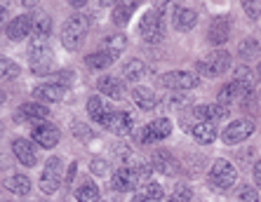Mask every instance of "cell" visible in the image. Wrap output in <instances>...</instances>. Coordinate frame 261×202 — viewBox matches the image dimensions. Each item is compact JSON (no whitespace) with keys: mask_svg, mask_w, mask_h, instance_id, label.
<instances>
[{"mask_svg":"<svg viewBox=\"0 0 261 202\" xmlns=\"http://www.w3.org/2000/svg\"><path fill=\"white\" fill-rule=\"evenodd\" d=\"M87 31H90V19L85 14H73L71 19H66L64 26H61V43H64V47L68 52L80 49L83 43H85Z\"/></svg>","mask_w":261,"mask_h":202,"instance_id":"obj_1","label":"cell"},{"mask_svg":"<svg viewBox=\"0 0 261 202\" xmlns=\"http://www.w3.org/2000/svg\"><path fill=\"white\" fill-rule=\"evenodd\" d=\"M231 68V54L226 49H214L198 62V73L205 78H219Z\"/></svg>","mask_w":261,"mask_h":202,"instance_id":"obj_2","label":"cell"},{"mask_svg":"<svg viewBox=\"0 0 261 202\" xmlns=\"http://www.w3.org/2000/svg\"><path fill=\"white\" fill-rule=\"evenodd\" d=\"M236 179H238V171L228 160H224V158L214 160L212 169H210V181H212L217 188H221V190L231 188V186L236 184Z\"/></svg>","mask_w":261,"mask_h":202,"instance_id":"obj_3","label":"cell"},{"mask_svg":"<svg viewBox=\"0 0 261 202\" xmlns=\"http://www.w3.org/2000/svg\"><path fill=\"white\" fill-rule=\"evenodd\" d=\"M139 33L144 38L146 43H160L165 36L163 31V17H160L155 10L153 12H146L141 17V24H139Z\"/></svg>","mask_w":261,"mask_h":202,"instance_id":"obj_4","label":"cell"},{"mask_svg":"<svg viewBox=\"0 0 261 202\" xmlns=\"http://www.w3.org/2000/svg\"><path fill=\"white\" fill-rule=\"evenodd\" d=\"M43 193H57L61 186V160L59 158H49L47 165H45L43 174H40V181H38Z\"/></svg>","mask_w":261,"mask_h":202,"instance_id":"obj_5","label":"cell"},{"mask_svg":"<svg viewBox=\"0 0 261 202\" xmlns=\"http://www.w3.org/2000/svg\"><path fill=\"white\" fill-rule=\"evenodd\" d=\"M49 118V108L45 104H38V101H29V104H21L14 113V120L17 123H33V125H40V123H47Z\"/></svg>","mask_w":261,"mask_h":202,"instance_id":"obj_6","label":"cell"},{"mask_svg":"<svg viewBox=\"0 0 261 202\" xmlns=\"http://www.w3.org/2000/svg\"><path fill=\"white\" fill-rule=\"evenodd\" d=\"M160 82L167 90H193L200 85V78H198V73H191V71H170L160 78Z\"/></svg>","mask_w":261,"mask_h":202,"instance_id":"obj_7","label":"cell"},{"mask_svg":"<svg viewBox=\"0 0 261 202\" xmlns=\"http://www.w3.org/2000/svg\"><path fill=\"white\" fill-rule=\"evenodd\" d=\"M103 129H109L111 134H118V136H125L132 132L134 127V120L129 113H125V110H111L109 116H106V120L101 123Z\"/></svg>","mask_w":261,"mask_h":202,"instance_id":"obj_8","label":"cell"},{"mask_svg":"<svg viewBox=\"0 0 261 202\" xmlns=\"http://www.w3.org/2000/svg\"><path fill=\"white\" fill-rule=\"evenodd\" d=\"M29 62H31V71L38 75H47L55 66V54L49 47H31L29 49Z\"/></svg>","mask_w":261,"mask_h":202,"instance_id":"obj_9","label":"cell"},{"mask_svg":"<svg viewBox=\"0 0 261 202\" xmlns=\"http://www.w3.org/2000/svg\"><path fill=\"white\" fill-rule=\"evenodd\" d=\"M252 132H254V123H252V120H233V123L224 129L221 139H224V143H228V146H238V143H243L247 136H252Z\"/></svg>","mask_w":261,"mask_h":202,"instance_id":"obj_10","label":"cell"},{"mask_svg":"<svg viewBox=\"0 0 261 202\" xmlns=\"http://www.w3.org/2000/svg\"><path fill=\"white\" fill-rule=\"evenodd\" d=\"M111 188L118 190V193H125V190H139L137 169H134V167H120L116 174H111Z\"/></svg>","mask_w":261,"mask_h":202,"instance_id":"obj_11","label":"cell"},{"mask_svg":"<svg viewBox=\"0 0 261 202\" xmlns=\"http://www.w3.org/2000/svg\"><path fill=\"white\" fill-rule=\"evenodd\" d=\"M33 99L38 104H57L66 99V87L55 85V82H43V85L33 87Z\"/></svg>","mask_w":261,"mask_h":202,"instance_id":"obj_12","label":"cell"},{"mask_svg":"<svg viewBox=\"0 0 261 202\" xmlns=\"http://www.w3.org/2000/svg\"><path fill=\"white\" fill-rule=\"evenodd\" d=\"M144 143H148V141H163V139H167V136L172 134V123H170V118H155L153 123H148L144 127Z\"/></svg>","mask_w":261,"mask_h":202,"instance_id":"obj_13","label":"cell"},{"mask_svg":"<svg viewBox=\"0 0 261 202\" xmlns=\"http://www.w3.org/2000/svg\"><path fill=\"white\" fill-rule=\"evenodd\" d=\"M33 139H36V143L40 148H55L57 143H59L61 134H59V129L55 127L52 123H40L33 127Z\"/></svg>","mask_w":261,"mask_h":202,"instance_id":"obj_14","label":"cell"},{"mask_svg":"<svg viewBox=\"0 0 261 202\" xmlns=\"http://www.w3.org/2000/svg\"><path fill=\"white\" fill-rule=\"evenodd\" d=\"M31 31H33V19L29 17V14H19V17H14L10 24H7L5 33L10 40H14V43H19V40H24V38L31 36Z\"/></svg>","mask_w":261,"mask_h":202,"instance_id":"obj_15","label":"cell"},{"mask_svg":"<svg viewBox=\"0 0 261 202\" xmlns=\"http://www.w3.org/2000/svg\"><path fill=\"white\" fill-rule=\"evenodd\" d=\"M228 36H231V19H228V17L212 19L210 31H207V40H210L214 47H221V45L228 40Z\"/></svg>","mask_w":261,"mask_h":202,"instance_id":"obj_16","label":"cell"},{"mask_svg":"<svg viewBox=\"0 0 261 202\" xmlns=\"http://www.w3.org/2000/svg\"><path fill=\"white\" fill-rule=\"evenodd\" d=\"M151 167L155 171H160V174H167V177H174L176 171H179V165H176L174 155H172L170 151H163V148L151 155Z\"/></svg>","mask_w":261,"mask_h":202,"instance_id":"obj_17","label":"cell"},{"mask_svg":"<svg viewBox=\"0 0 261 202\" xmlns=\"http://www.w3.org/2000/svg\"><path fill=\"white\" fill-rule=\"evenodd\" d=\"M12 153L17 155V160L24 167H36L38 153H36V146H33L29 139H14L12 141Z\"/></svg>","mask_w":261,"mask_h":202,"instance_id":"obj_18","label":"cell"},{"mask_svg":"<svg viewBox=\"0 0 261 202\" xmlns=\"http://www.w3.org/2000/svg\"><path fill=\"white\" fill-rule=\"evenodd\" d=\"M228 106L221 104H205V106H195L193 108V118H198L200 123H214V120H224L228 118Z\"/></svg>","mask_w":261,"mask_h":202,"instance_id":"obj_19","label":"cell"},{"mask_svg":"<svg viewBox=\"0 0 261 202\" xmlns=\"http://www.w3.org/2000/svg\"><path fill=\"white\" fill-rule=\"evenodd\" d=\"M52 33V21L49 17H40L33 21V31H31V47H47V38Z\"/></svg>","mask_w":261,"mask_h":202,"instance_id":"obj_20","label":"cell"},{"mask_svg":"<svg viewBox=\"0 0 261 202\" xmlns=\"http://www.w3.org/2000/svg\"><path fill=\"white\" fill-rule=\"evenodd\" d=\"M97 90L103 94V97L113 99V101H120V99H125V85H122L120 80L111 78V75H103V78L97 80Z\"/></svg>","mask_w":261,"mask_h":202,"instance_id":"obj_21","label":"cell"},{"mask_svg":"<svg viewBox=\"0 0 261 202\" xmlns=\"http://www.w3.org/2000/svg\"><path fill=\"white\" fill-rule=\"evenodd\" d=\"M116 59H118L116 52H111V49H99V52H92V54L85 56V64H87V68H92V71H101V68H109Z\"/></svg>","mask_w":261,"mask_h":202,"instance_id":"obj_22","label":"cell"},{"mask_svg":"<svg viewBox=\"0 0 261 202\" xmlns=\"http://www.w3.org/2000/svg\"><path fill=\"white\" fill-rule=\"evenodd\" d=\"M132 99H134V104L139 106L141 110H153L155 106H158V97H155V92L148 90V87H134Z\"/></svg>","mask_w":261,"mask_h":202,"instance_id":"obj_23","label":"cell"},{"mask_svg":"<svg viewBox=\"0 0 261 202\" xmlns=\"http://www.w3.org/2000/svg\"><path fill=\"white\" fill-rule=\"evenodd\" d=\"M189 132L198 143H212V141L217 139V127H214V123H200V120H198Z\"/></svg>","mask_w":261,"mask_h":202,"instance_id":"obj_24","label":"cell"},{"mask_svg":"<svg viewBox=\"0 0 261 202\" xmlns=\"http://www.w3.org/2000/svg\"><path fill=\"white\" fill-rule=\"evenodd\" d=\"M198 24V14L191 7H176L174 10V26L179 31H191Z\"/></svg>","mask_w":261,"mask_h":202,"instance_id":"obj_25","label":"cell"},{"mask_svg":"<svg viewBox=\"0 0 261 202\" xmlns=\"http://www.w3.org/2000/svg\"><path fill=\"white\" fill-rule=\"evenodd\" d=\"M249 94L245 92L243 87L238 85V82H228V85H224L221 90H219V101L217 104H221V106H228L231 101H236V99H247Z\"/></svg>","mask_w":261,"mask_h":202,"instance_id":"obj_26","label":"cell"},{"mask_svg":"<svg viewBox=\"0 0 261 202\" xmlns=\"http://www.w3.org/2000/svg\"><path fill=\"white\" fill-rule=\"evenodd\" d=\"M5 188L14 195H29L31 193V179L26 174H12L5 179Z\"/></svg>","mask_w":261,"mask_h":202,"instance_id":"obj_27","label":"cell"},{"mask_svg":"<svg viewBox=\"0 0 261 202\" xmlns=\"http://www.w3.org/2000/svg\"><path fill=\"white\" fill-rule=\"evenodd\" d=\"M87 113H90V118L94 123L101 125L103 120H106V116L111 113V108L106 106V101H103L101 97H90V101H87Z\"/></svg>","mask_w":261,"mask_h":202,"instance_id":"obj_28","label":"cell"},{"mask_svg":"<svg viewBox=\"0 0 261 202\" xmlns=\"http://www.w3.org/2000/svg\"><path fill=\"white\" fill-rule=\"evenodd\" d=\"M134 10H137V3H118V5L113 7V24L116 26L129 24Z\"/></svg>","mask_w":261,"mask_h":202,"instance_id":"obj_29","label":"cell"},{"mask_svg":"<svg viewBox=\"0 0 261 202\" xmlns=\"http://www.w3.org/2000/svg\"><path fill=\"white\" fill-rule=\"evenodd\" d=\"M146 75V64L141 59H129L125 66H122V78L134 82V80H141Z\"/></svg>","mask_w":261,"mask_h":202,"instance_id":"obj_30","label":"cell"},{"mask_svg":"<svg viewBox=\"0 0 261 202\" xmlns=\"http://www.w3.org/2000/svg\"><path fill=\"white\" fill-rule=\"evenodd\" d=\"M233 82H238L245 92L252 94V90H254V75H252L249 66H238L236 73H233Z\"/></svg>","mask_w":261,"mask_h":202,"instance_id":"obj_31","label":"cell"},{"mask_svg":"<svg viewBox=\"0 0 261 202\" xmlns=\"http://www.w3.org/2000/svg\"><path fill=\"white\" fill-rule=\"evenodd\" d=\"M99 197H101V193H99V188L92 184V181L83 184L75 190V200L78 202H99Z\"/></svg>","mask_w":261,"mask_h":202,"instance_id":"obj_32","label":"cell"},{"mask_svg":"<svg viewBox=\"0 0 261 202\" xmlns=\"http://www.w3.org/2000/svg\"><path fill=\"white\" fill-rule=\"evenodd\" d=\"M21 68H19L17 62L7 59V56H0V80H14L19 78Z\"/></svg>","mask_w":261,"mask_h":202,"instance_id":"obj_33","label":"cell"},{"mask_svg":"<svg viewBox=\"0 0 261 202\" xmlns=\"http://www.w3.org/2000/svg\"><path fill=\"white\" fill-rule=\"evenodd\" d=\"M137 195H141L146 202H160L165 197V190H163V186H160V184H153V181H151V184L144 186Z\"/></svg>","mask_w":261,"mask_h":202,"instance_id":"obj_34","label":"cell"},{"mask_svg":"<svg viewBox=\"0 0 261 202\" xmlns=\"http://www.w3.org/2000/svg\"><path fill=\"white\" fill-rule=\"evenodd\" d=\"M191 193H193L191 186L179 184V186H174V190L167 195V202H191Z\"/></svg>","mask_w":261,"mask_h":202,"instance_id":"obj_35","label":"cell"},{"mask_svg":"<svg viewBox=\"0 0 261 202\" xmlns=\"http://www.w3.org/2000/svg\"><path fill=\"white\" fill-rule=\"evenodd\" d=\"M125 45H127V38L122 36V33L106 38V49H111V52H116V54H120L122 49H125Z\"/></svg>","mask_w":261,"mask_h":202,"instance_id":"obj_36","label":"cell"},{"mask_svg":"<svg viewBox=\"0 0 261 202\" xmlns=\"http://www.w3.org/2000/svg\"><path fill=\"white\" fill-rule=\"evenodd\" d=\"M71 129H73V134L78 136L80 141H90V139H94V132H92L87 125H83V123H73L71 125Z\"/></svg>","mask_w":261,"mask_h":202,"instance_id":"obj_37","label":"cell"},{"mask_svg":"<svg viewBox=\"0 0 261 202\" xmlns=\"http://www.w3.org/2000/svg\"><path fill=\"white\" fill-rule=\"evenodd\" d=\"M90 169H92V174H97V177H109V174H111V165L106 162V160H101V158L92 160Z\"/></svg>","mask_w":261,"mask_h":202,"instance_id":"obj_38","label":"cell"},{"mask_svg":"<svg viewBox=\"0 0 261 202\" xmlns=\"http://www.w3.org/2000/svg\"><path fill=\"white\" fill-rule=\"evenodd\" d=\"M243 10L249 19H259L261 17V3L259 0H245L243 3Z\"/></svg>","mask_w":261,"mask_h":202,"instance_id":"obj_39","label":"cell"},{"mask_svg":"<svg viewBox=\"0 0 261 202\" xmlns=\"http://www.w3.org/2000/svg\"><path fill=\"white\" fill-rule=\"evenodd\" d=\"M75 80V75L71 73V71H57L55 75H52V82L55 85H61V87H68Z\"/></svg>","mask_w":261,"mask_h":202,"instance_id":"obj_40","label":"cell"},{"mask_svg":"<svg viewBox=\"0 0 261 202\" xmlns=\"http://www.w3.org/2000/svg\"><path fill=\"white\" fill-rule=\"evenodd\" d=\"M238 202H259V193L252 186H243L240 195H238Z\"/></svg>","mask_w":261,"mask_h":202,"instance_id":"obj_41","label":"cell"},{"mask_svg":"<svg viewBox=\"0 0 261 202\" xmlns=\"http://www.w3.org/2000/svg\"><path fill=\"white\" fill-rule=\"evenodd\" d=\"M254 49H256V43H254V40H245V43L240 45V56H243V59H247V56L252 54Z\"/></svg>","mask_w":261,"mask_h":202,"instance_id":"obj_42","label":"cell"},{"mask_svg":"<svg viewBox=\"0 0 261 202\" xmlns=\"http://www.w3.org/2000/svg\"><path fill=\"white\" fill-rule=\"evenodd\" d=\"M116 153H118V158H120L122 162H127L129 155H132V151H129L127 146H116Z\"/></svg>","mask_w":261,"mask_h":202,"instance_id":"obj_43","label":"cell"},{"mask_svg":"<svg viewBox=\"0 0 261 202\" xmlns=\"http://www.w3.org/2000/svg\"><path fill=\"white\" fill-rule=\"evenodd\" d=\"M75 171H78V165H75V162H71V165H68V171H66V186H73Z\"/></svg>","mask_w":261,"mask_h":202,"instance_id":"obj_44","label":"cell"},{"mask_svg":"<svg viewBox=\"0 0 261 202\" xmlns=\"http://www.w3.org/2000/svg\"><path fill=\"white\" fill-rule=\"evenodd\" d=\"M254 181H256V186L261 188V160L259 162H254Z\"/></svg>","mask_w":261,"mask_h":202,"instance_id":"obj_45","label":"cell"},{"mask_svg":"<svg viewBox=\"0 0 261 202\" xmlns=\"http://www.w3.org/2000/svg\"><path fill=\"white\" fill-rule=\"evenodd\" d=\"M170 104L172 106H184V104H189V99H186V97H172Z\"/></svg>","mask_w":261,"mask_h":202,"instance_id":"obj_46","label":"cell"},{"mask_svg":"<svg viewBox=\"0 0 261 202\" xmlns=\"http://www.w3.org/2000/svg\"><path fill=\"white\" fill-rule=\"evenodd\" d=\"M68 5H71V7H75V10H80V7H85L87 3H85V0H71Z\"/></svg>","mask_w":261,"mask_h":202,"instance_id":"obj_47","label":"cell"},{"mask_svg":"<svg viewBox=\"0 0 261 202\" xmlns=\"http://www.w3.org/2000/svg\"><path fill=\"white\" fill-rule=\"evenodd\" d=\"M5 19H7V10L5 7H0V28H3V24H5Z\"/></svg>","mask_w":261,"mask_h":202,"instance_id":"obj_48","label":"cell"},{"mask_svg":"<svg viewBox=\"0 0 261 202\" xmlns=\"http://www.w3.org/2000/svg\"><path fill=\"white\" fill-rule=\"evenodd\" d=\"M129 202H146V200H144V197H141V195H134Z\"/></svg>","mask_w":261,"mask_h":202,"instance_id":"obj_49","label":"cell"},{"mask_svg":"<svg viewBox=\"0 0 261 202\" xmlns=\"http://www.w3.org/2000/svg\"><path fill=\"white\" fill-rule=\"evenodd\" d=\"M3 101H5V92H0V104H3Z\"/></svg>","mask_w":261,"mask_h":202,"instance_id":"obj_50","label":"cell"},{"mask_svg":"<svg viewBox=\"0 0 261 202\" xmlns=\"http://www.w3.org/2000/svg\"><path fill=\"white\" fill-rule=\"evenodd\" d=\"M0 134H3V125H0Z\"/></svg>","mask_w":261,"mask_h":202,"instance_id":"obj_51","label":"cell"},{"mask_svg":"<svg viewBox=\"0 0 261 202\" xmlns=\"http://www.w3.org/2000/svg\"><path fill=\"white\" fill-rule=\"evenodd\" d=\"M259 75H261V64H259Z\"/></svg>","mask_w":261,"mask_h":202,"instance_id":"obj_52","label":"cell"}]
</instances>
